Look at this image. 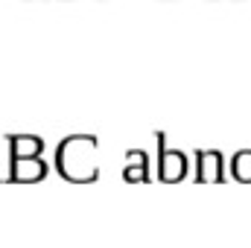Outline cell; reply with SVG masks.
<instances>
[{
  "instance_id": "6da1fadb",
  "label": "cell",
  "mask_w": 251,
  "mask_h": 248,
  "mask_svg": "<svg viewBox=\"0 0 251 248\" xmlns=\"http://www.w3.org/2000/svg\"><path fill=\"white\" fill-rule=\"evenodd\" d=\"M97 146L100 140L94 134H70L56 146V173L70 184H94L100 178L97 164Z\"/></svg>"
},
{
  "instance_id": "7a4b0ae2",
  "label": "cell",
  "mask_w": 251,
  "mask_h": 248,
  "mask_svg": "<svg viewBox=\"0 0 251 248\" xmlns=\"http://www.w3.org/2000/svg\"><path fill=\"white\" fill-rule=\"evenodd\" d=\"M158 140V178L164 184H178L184 181L190 173V158L181 152V149H170L167 146V134L158 131L155 134Z\"/></svg>"
},
{
  "instance_id": "3957f363",
  "label": "cell",
  "mask_w": 251,
  "mask_h": 248,
  "mask_svg": "<svg viewBox=\"0 0 251 248\" xmlns=\"http://www.w3.org/2000/svg\"><path fill=\"white\" fill-rule=\"evenodd\" d=\"M196 181L199 184H222L225 181V158L216 149L196 152Z\"/></svg>"
},
{
  "instance_id": "277c9868",
  "label": "cell",
  "mask_w": 251,
  "mask_h": 248,
  "mask_svg": "<svg viewBox=\"0 0 251 248\" xmlns=\"http://www.w3.org/2000/svg\"><path fill=\"white\" fill-rule=\"evenodd\" d=\"M47 178V164L41 158H9V181L12 184H38Z\"/></svg>"
},
{
  "instance_id": "5b68a950",
  "label": "cell",
  "mask_w": 251,
  "mask_h": 248,
  "mask_svg": "<svg viewBox=\"0 0 251 248\" xmlns=\"http://www.w3.org/2000/svg\"><path fill=\"white\" fill-rule=\"evenodd\" d=\"M123 181H128V184H146L149 181V155L143 149H128L126 152Z\"/></svg>"
},
{
  "instance_id": "8992f818",
  "label": "cell",
  "mask_w": 251,
  "mask_h": 248,
  "mask_svg": "<svg viewBox=\"0 0 251 248\" xmlns=\"http://www.w3.org/2000/svg\"><path fill=\"white\" fill-rule=\"evenodd\" d=\"M44 140L38 134H9V158H41Z\"/></svg>"
},
{
  "instance_id": "52a82bcc",
  "label": "cell",
  "mask_w": 251,
  "mask_h": 248,
  "mask_svg": "<svg viewBox=\"0 0 251 248\" xmlns=\"http://www.w3.org/2000/svg\"><path fill=\"white\" fill-rule=\"evenodd\" d=\"M231 175L240 184H251V149H240L231 161Z\"/></svg>"
}]
</instances>
